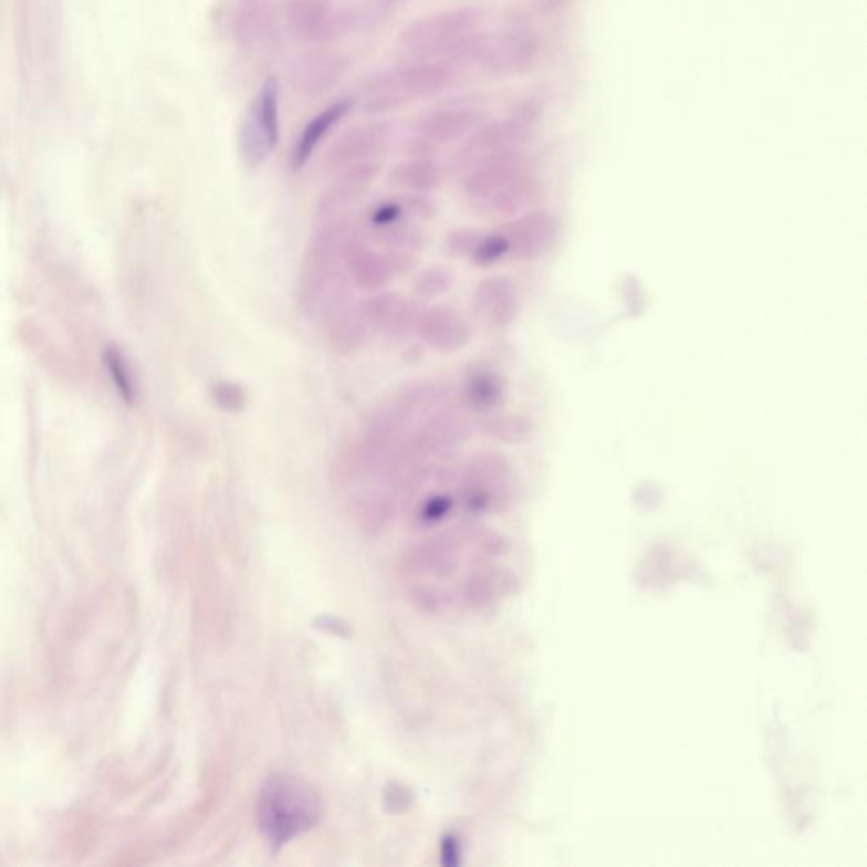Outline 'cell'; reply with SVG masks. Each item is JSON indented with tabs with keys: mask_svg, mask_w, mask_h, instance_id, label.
I'll return each mask as SVG.
<instances>
[{
	"mask_svg": "<svg viewBox=\"0 0 867 867\" xmlns=\"http://www.w3.org/2000/svg\"><path fill=\"white\" fill-rule=\"evenodd\" d=\"M363 317L372 333L404 340L416 333L420 311L405 296L394 292L373 293L359 304Z\"/></svg>",
	"mask_w": 867,
	"mask_h": 867,
	"instance_id": "9a60e30c",
	"label": "cell"
},
{
	"mask_svg": "<svg viewBox=\"0 0 867 867\" xmlns=\"http://www.w3.org/2000/svg\"><path fill=\"white\" fill-rule=\"evenodd\" d=\"M353 108V101L351 98H341V101L333 102L327 107L322 108L317 116L312 117L304 129L299 134L292 152H290V168L292 170H301L307 165L309 159L314 155L315 149L318 148L325 136L343 121L344 116L349 114Z\"/></svg>",
	"mask_w": 867,
	"mask_h": 867,
	"instance_id": "ffe728a7",
	"label": "cell"
},
{
	"mask_svg": "<svg viewBox=\"0 0 867 867\" xmlns=\"http://www.w3.org/2000/svg\"><path fill=\"white\" fill-rule=\"evenodd\" d=\"M474 315L490 330H505L519 314L518 286L506 276H488L473 293Z\"/></svg>",
	"mask_w": 867,
	"mask_h": 867,
	"instance_id": "ac0fdd59",
	"label": "cell"
},
{
	"mask_svg": "<svg viewBox=\"0 0 867 867\" xmlns=\"http://www.w3.org/2000/svg\"><path fill=\"white\" fill-rule=\"evenodd\" d=\"M210 398L217 405V409L228 414H242L248 409L250 397L247 388L238 382L231 379H219L213 382L209 388Z\"/></svg>",
	"mask_w": 867,
	"mask_h": 867,
	"instance_id": "4316f807",
	"label": "cell"
},
{
	"mask_svg": "<svg viewBox=\"0 0 867 867\" xmlns=\"http://www.w3.org/2000/svg\"><path fill=\"white\" fill-rule=\"evenodd\" d=\"M273 31L270 0H241L234 15V38L239 46L257 50Z\"/></svg>",
	"mask_w": 867,
	"mask_h": 867,
	"instance_id": "7402d4cb",
	"label": "cell"
},
{
	"mask_svg": "<svg viewBox=\"0 0 867 867\" xmlns=\"http://www.w3.org/2000/svg\"><path fill=\"white\" fill-rule=\"evenodd\" d=\"M416 334L422 343L439 353H456L473 340V330L461 312L448 305L420 311Z\"/></svg>",
	"mask_w": 867,
	"mask_h": 867,
	"instance_id": "2e32d148",
	"label": "cell"
},
{
	"mask_svg": "<svg viewBox=\"0 0 867 867\" xmlns=\"http://www.w3.org/2000/svg\"><path fill=\"white\" fill-rule=\"evenodd\" d=\"M541 38L531 25L513 24L495 34H487L480 65L490 75H524L541 59Z\"/></svg>",
	"mask_w": 867,
	"mask_h": 867,
	"instance_id": "9c48e42d",
	"label": "cell"
},
{
	"mask_svg": "<svg viewBox=\"0 0 867 867\" xmlns=\"http://www.w3.org/2000/svg\"><path fill=\"white\" fill-rule=\"evenodd\" d=\"M452 285H455V273L451 270L445 267H430L420 271L414 280V292L424 301H432L449 292Z\"/></svg>",
	"mask_w": 867,
	"mask_h": 867,
	"instance_id": "83f0119b",
	"label": "cell"
},
{
	"mask_svg": "<svg viewBox=\"0 0 867 867\" xmlns=\"http://www.w3.org/2000/svg\"><path fill=\"white\" fill-rule=\"evenodd\" d=\"M456 76L451 63L432 60L385 70L366 87V113H394L417 98L442 94L455 85Z\"/></svg>",
	"mask_w": 867,
	"mask_h": 867,
	"instance_id": "3957f363",
	"label": "cell"
},
{
	"mask_svg": "<svg viewBox=\"0 0 867 867\" xmlns=\"http://www.w3.org/2000/svg\"><path fill=\"white\" fill-rule=\"evenodd\" d=\"M390 138V124L382 121L351 127L325 153V167L340 171L358 163L376 161L387 149Z\"/></svg>",
	"mask_w": 867,
	"mask_h": 867,
	"instance_id": "7c38bea8",
	"label": "cell"
},
{
	"mask_svg": "<svg viewBox=\"0 0 867 867\" xmlns=\"http://www.w3.org/2000/svg\"><path fill=\"white\" fill-rule=\"evenodd\" d=\"M105 368L108 375L113 378L114 387L119 391L121 398L127 405H133L136 401V387H134L133 373H130L129 365H127L126 356L116 344H108L104 349Z\"/></svg>",
	"mask_w": 867,
	"mask_h": 867,
	"instance_id": "484cf974",
	"label": "cell"
},
{
	"mask_svg": "<svg viewBox=\"0 0 867 867\" xmlns=\"http://www.w3.org/2000/svg\"><path fill=\"white\" fill-rule=\"evenodd\" d=\"M346 70V56L337 51H307L290 66V87L299 97L315 98L330 92L343 79Z\"/></svg>",
	"mask_w": 867,
	"mask_h": 867,
	"instance_id": "5bb4252c",
	"label": "cell"
},
{
	"mask_svg": "<svg viewBox=\"0 0 867 867\" xmlns=\"http://www.w3.org/2000/svg\"><path fill=\"white\" fill-rule=\"evenodd\" d=\"M505 244L506 258L535 261L546 257L560 239L561 224L550 209H531L497 229Z\"/></svg>",
	"mask_w": 867,
	"mask_h": 867,
	"instance_id": "30bf717a",
	"label": "cell"
},
{
	"mask_svg": "<svg viewBox=\"0 0 867 867\" xmlns=\"http://www.w3.org/2000/svg\"><path fill=\"white\" fill-rule=\"evenodd\" d=\"M282 15L290 36L301 43H330L351 25V15L334 11L325 0H285Z\"/></svg>",
	"mask_w": 867,
	"mask_h": 867,
	"instance_id": "8fae6325",
	"label": "cell"
},
{
	"mask_svg": "<svg viewBox=\"0 0 867 867\" xmlns=\"http://www.w3.org/2000/svg\"><path fill=\"white\" fill-rule=\"evenodd\" d=\"M542 111L544 105L539 98H524L505 117L478 124L459 152V165L470 170L481 159L524 148L541 121Z\"/></svg>",
	"mask_w": 867,
	"mask_h": 867,
	"instance_id": "277c9868",
	"label": "cell"
},
{
	"mask_svg": "<svg viewBox=\"0 0 867 867\" xmlns=\"http://www.w3.org/2000/svg\"><path fill=\"white\" fill-rule=\"evenodd\" d=\"M461 190L471 206L500 217L518 216L542 197L534 159L524 149L481 159L467 170Z\"/></svg>",
	"mask_w": 867,
	"mask_h": 867,
	"instance_id": "6da1fadb",
	"label": "cell"
},
{
	"mask_svg": "<svg viewBox=\"0 0 867 867\" xmlns=\"http://www.w3.org/2000/svg\"><path fill=\"white\" fill-rule=\"evenodd\" d=\"M325 336L331 349L340 356H353L368 344L372 330L366 324L359 304L351 301L325 315Z\"/></svg>",
	"mask_w": 867,
	"mask_h": 867,
	"instance_id": "d6986e66",
	"label": "cell"
},
{
	"mask_svg": "<svg viewBox=\"0 0 867 867\" xmlns=\"http://www.w3.org/2000/svg\"><path fill=\"white\" fill-rule=\"evenodd\" d=\"M416 267L414 253L373 250L359 234L347 242L344 268L356 289L366 293L385 292L397 275H407Z\"/></svg>",
	"mask_w": 867,
	"mask_h": 867,
	"instance_id": "ba28073f",
	"label": "cell"
},
{
	"mask_svg": "<svg viewBox=\"0 0 867 867\" xmlns=\"http://www.w3.org/2000/svg\"><path fill=\"white\" fill-rule=\"evenodd\" d=\"M382 171L378 161H366L343 168L327 187L317 207H315V221H327L334 217L349 216L351 209L359 202L375 184Z\"/></svg>",
	"mask_w": 867,
	"mask_h": 867,
	"instance_id": "4fadbf2b",
	"label": "cell"
},
{
	"mask_svg": "<svg viewBox=\"0 0 867 867\" xmlns=\"http://www.w3.org/2000/svg\"><path fill=\"white\" fill-rule=\"evenodd\" d=\"M512 487L509 459L500 452H481L468 461L459 477V502L470 513L490 512L509 500Z\"/></svg>",
	"mask_w": 867,
	"mask_h": 867,
	"instance_id": "52a82bcc",
	"label": "cell"
},
{
	"mask_svg": "<svg viewBox=\"0 0 867 867\" xmlns=\"http://www.w3.org/2000/svg\"><path fill=\"white\" fill-rule=\"evenodd\" d=\"M539 4L546 6V8H554L556 6L557 0H537Z\"/></svg>",
	"mask_w": 867,
	"mask_h": 867,
	"instance_id": "4dcf8cb0",
	"label": "cell"
},
{
	"mask_svg": "<svg viewBox=\"0 0 867 867\" xmlns=\"http://www.w3.org/2000/svg\"><path fill=\"white\" fill-rule=\"evenodd\" d=\"M483 114L471 105H449L422 114L414 123L417 138L430 145H451L459 139L467 138L468 134L481 124Z\"/></svg>",
	"mask_w": 867,
	"mask_h": 867,
	"instance_id": "e0dca14e",
	"label": "cell"
},
{
	"mask_svg": "<svg viewBox=\"0 0 867 867\" xmlns=\"http://www.w3.org/2000/svg\"><path fill=\"white\" fill-rule=\"evenodd\" d=\"M452 506H455V499L449 493H430L420 503L419 519L426 522V524H436V522H441L446 515H449Z\"/></svg>",
	"mask_w": 867,
	"mask_h": 867,
	"instance_id": "f546056e",
	"label": "cell"
},
{
	"mask_svg": "<svg viewBox=\"0 0 867 867\" xmlns=\"http://www.w3.org/2000/svg\"><path fill=\"white\" fill-rule=\"evenodd\" d=\"M390 181L395 187L405 188L409 192L430 194L441 187L442 168L430 156H412L394 167Z\"/></svg>",
	"mask_w": 867,
	"mask_h": 867,
	"instance_id": "603a6c76",
	"label": "cell"
},
{
	"mask_svg": "<svg viewBox=\"0 0 867 867\" xmlns=\"http://www.w3.org/2000/svg\"><path fill=\"white\" fill-rule=\"evenodd\" d=\"M373 241L384 250L405 251V253H419L426 247V232L416 221H404L390 228L369 232Z\"/></svg>",
	"mask_w": 867,
	"mask_h": 867,
	"instance_id": "d4e9b609",
	"label": "cell"
},
{
	"mask_svg": "<svg viewBox=\"0 0 867 867\" xmlns=\"http://www.w3.org/2000/svg\"><path fill=\"white\" fill-rule=\"evenodd\" d=\"M322 802L307 781L292 774H275L261 786L257 821L273 847H282L317 825Z\"/></svg>",
	"mask_w": 867,
	"mask_h": 867,
	"instance_id": "7a4b0ae2",
	"label": "cell"
},
{
	"mask_svg": "<svg viewBox=\"0 0 867 867\" xmlns=\"http://www.w3.org/2000/svg\"><path fill=\"white\" fill-rule=\"evenodd\" d=\"M279 143L280 84L275 76H268L239 126V155L250 170H257L275 153Z\"/></svg>",
	"mask_w": 867,
	"mask_h": 867,
	"instance_id": "8992f818",
	"label": "cell"
},
{
	"mask_svg": "<svg viewBox=\"0 0 867 867\" xmlns=\"http://www.w3.org/2000/svg\"><path fill=\"white\" fill-rule=\"evenodd\" d=\"M483 12L474 8H456L422 15L405 25L398 44L417 62L448 54L461 38L480 31Z\"/></svg>",
	"mask_w": 867,
	"mask_h": 867,
	"instance_id": "5b68a950",
	"label": "cell"
},
{
	"mask_svg": "<svg viewBox=\"0 0 867 867\" xmlns=\"http://www.w3.org/2000/svg\"><path fill=\"white\" fill-rule=\"evenodd\" d=\"M481 432L488 438L505 442V445H522L532 436V422L527 417L519 414L492 412L481 419Z\"/></svg>",
	"mask_w": 867,
	"mask_h": 867,
	"instance_id": "cb8c5ba5",
	"label": "cell"
},
{
	"mask_svg": "<svg viewBox=\"0 0 867 867\" xmlns=\"http://www.w3.org/2000/svg\"><path fill=\"white\" fill-rule=\"evenodd\" d=\"M483 231L474 228L452 229L446 236V250L455 258H470L480 241Z\"/></svg>",
	"mask_w": 867,
	"mask_h": 867,
	"instance_id": "f1b7e54d",
	"label": "cell"
},
{
	"mask_svg": "<svg viewBox=\"0 0 867 867\" xmlns=\"http://www.w3.org/2000/svg\"><path fill=\"white\" fill-rule=\"evenodd\" d=\"M461 400L473 412H497L506 400L505 379L488 366H474L464 376Z\"/></svg>",
	"mask_w": 867,
	"mask_h": 867,
	"instance_id": "44dd1931",
	"label": "cell"
}]
</instances>
